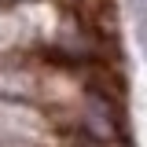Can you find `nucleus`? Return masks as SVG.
<instances>
[{
	"label": "nucleus",
	"mask_w": 147,
	"mask_h": 147,
	"mask_svg": "<svg viewBox=\"0 0 147 147\" xmlns=\"http://www.w3.org/2000/svg\"><path fill=\"white\" fill-rule=\"evenodd\" d=\"M85 132H88L92 144H114L118 132H121L118 110H114V103H110L103 92H92L88 103H85Z\"/></svg>",
	"instance_id": "1"
}]
</instances>
